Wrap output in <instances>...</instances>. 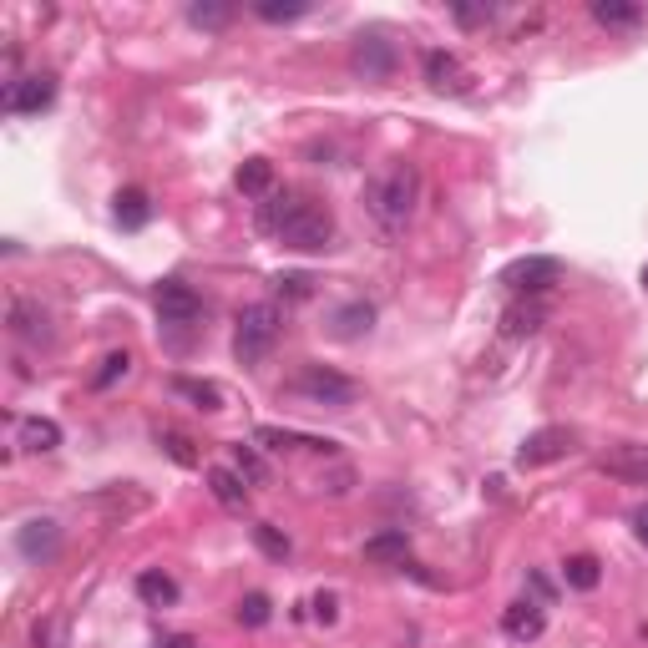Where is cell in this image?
Wrapping results in <instances>:
<instances>
[{
	"label": "cell",
	"mask_w": 648,
	"mask_h": 648,
	"mask_svg": "<svg viewBox=\"0 0 648 648\" xmlns=\"http://www.w3.org/2000/svg\"><path fill=\"white\" fill-rule=\"evenodd\" d=\"M259 228L274 233L284 249L294 254H314V249H330L335 238V218L324 203L304 198V193H274L259 203Z\"/></svg>",
	"instance_id": "6da1fadb"
},
{
	"label": "cell",
	"mask_w": 648,
	"mask_h": 648,
	"mask_svg": "<svg viewBox=\"0 0 648 648\" xmlns=\"http://www.w3.org/2000/svg\"><path fill=\"white\" fill-rule=\"evenodd\" d=\"M416 203H421V168H416V162H390V168L365 188V213H370L375 228L390 233V238H395L405 223H411Z\"/></svg>",
	"instance_id": "7a4b0ae2"
},
{
	"label": "cell",
	"mask_w": 648,
	"mask_h": 648,
	"mask_svg": "<svg viewBox=\"0 0 648 648\" xmlns=\"http://www.w3.org/2000/svg\"><path fill=\"white\" fill-rule=\"evenodd\" d=\"M279 335H284L279 304H243L238 319H233V355H238V365H264L274 355Z\"/></svg>",
	"instance_id": "3957f363"
},
{
	"label": "cell",
	"mask_w": 648,
	"mask_h": 648,
	"mask_svg": "<svg viewBox=\"0 0 648 648\" xmlns=\"http://www.w3.org/2000/svg\"><path fill=\"white\" fill-rule=\"evenodd\" d=\"M289 390H294L299 400H309V405H330V411H345V405H355V395H360V385H355L350 375L330 370V365H304V370L289 380Z\"/></svg>",
	"instance_id": "277c9868"
},
{
	"label": "cell",
	"mask_w": 648,
	"mask_h": 648,
	"mask_svg": "<svg viewBox=\"0 0 648 648\" xmlns=\"http://www.w3.org/2000/svg\"><path fill=\"white\" fill-rule=\"evenodd\" d=\"M56 102V76L51 71H31V76H11L6 81V112L11 117H36Z\"/></svg>",
	"instance_id": "5b68a950"
},
{
	"label": "cell",
	"mask_w": 648,
	"mask_h": 648,
	"mask_svg": "<svg viewBox=\"0 0 648 648\" xmlns=\"http://www.w3.org/2000/svg\"><path fill=\"white\" fill-rule=\"evenodd\" d=\"M350 66H355V76H365V81H390L395 66H400V51H395V41H385V36H360L355 51H350Z\"/></svg>",
	"instance_id": "8992f818"
},
{
	"label": "cell",
	"mask_w": 648,
	"mask_h": 648,
	"mask_svg": "<svg viewBox=\"0 0 648 648\" xmlns=\"http://www.w3.org/2000/svg\"><path fill=\"white\" fill-rule=\"evenodd\" d=\"M598 471H608V476H618V481H628V486H648V446L618 441V446H608V451L598 456Z\"/></svg>",
	"instance_id": "52a82bcc"
},
{
	"label": "cell",
	"mask_w": 648,
	"mask_h": 648,
	"mask_svg": "<svg viewBox=\"0 0 648 648\" xmlns=\"http://www.w3.org/2000/svg\"><path fill=\"white\" fill-rule=\"evenodd\" d=\"M573 431H562V426H542V431H532L527 441H522V451H517V466H547V461H562L567 451H573Z\"/></svg>",
	"instance_id": "ba28073f"
},
{
	"label": "cell",
	"mask_w": 648,
	"mask_h": 648,
	"mask_svg": "<svg viewBox=\"0 0 648 648\" xmlns=\"http://www.w3.org/2000/svg\"><path fill=\"white\" fill-rule=\"evenodd\" d=\"M502 284L512 289V294H547L552 284H557V259H517V264H507L502 269Z\"/></svg>",
	"instance_id": "9c48e42d"
},
{
	"label": "cell",
	"mask_w": 648,
	"mask_h": 648,
	"mask_svg": "<svg viewBox=\"0 0 648 648\" xmlns=\"http://www.w3.org/2000/svg\"><path fill=\"white\" fill-rule=\"evenodd\" d=\"M157 314H162V324H198L203 299L183 279H168V284H157Z\"/></svg>",
	"instance_id": "30bf717a"
},
{
	"label": "cell",
	"mask_w": 648,
	"mask_h": 648,
	"mask_svg": "<svg viewBox=\"0 0 648 648\" xmlns=\"http://www.w3.org/2000/svg\"><path fill=\"white\" fill-rule=\"evenodd\" d=\"M547 324V299L537 294H522V299H512L507 309H502V340H527V335H537Z\"/></svg>",
	"instance_id": "8fae6325"
},
{
	"label": "cell",
	"mask_w": 648,
	"mask_h": 648,
	"mask_svg": "<svg viewBox=\"0 0 648 648\" xmlns=\"http://www.w3.org/2000/svg\"><path fill=\"white\" fill-rule=\"evenodd\" d=\"M426 81L436 92H451V97H461L466 87H471V71L461 66V56H451V51H426Z\"/></svg>",
	"instance_id": "7c38bea8"
},
{
	"label": "cell",
	"mask_w": 648,
	"mask_h": 648,
	"mask_svg": "<svg viewBox=\"0 0 648 648\" xmlns=\"http://www.w3.org/2000/svg\"><path fill=\"white\" fill-rule=\"evenodd\" d=\"M6 324H11V335H16V340H26V345H46V340H51V319H46L31 299H11Z\"/></svg>",
	"instance_id": "4fadbf2b"
},
{
	"label": "cell",
	"mask_w": 648,
	"mask_h": 648,
	"mask_svg": "<svg viewBox=\"0 0 648 648\" xmlns=\"http://www.w3.org/2000/svg\"><path fill=\"white\" fill-rule=\"evenodd\" d=\"M502 628H507V638H512V643H532V638H542L547 613H542V603L522 598V603H512V608L502 613Z\"/></svg>",
	"instance_id": "5bb4252c"
},
{
	"label": "cell",
	"mask_w": 648,
	"mask_h": 648,
	"mask_svg": "<svg viewBox=\"0 0 648 648\" xmlns=\"http://www.w3.org/2000/svg\"><path fill=\"white\" fill-rule=\"evenodd\" d=\"M370 324H375V304L350 299V304H340V309L330 314V335H335V340H360V335H370Z\"/></svg>",
	"instance_id": "9a60e30c"
},
{
	"label": "cell",
	"mask_w": 648,
	"mask_h": 648,
	"mask_svg": "<svg viewBox=\"0 0 648 648\" xmlns=\"http://www.w3.org/2000/svg\"><path fill=\"white\" fill-rule=\"evenodd\" d=\"M16 542H21V552H26L31 562H51L56 547H61V532H56V522L36 517V522H26V527L16 532Z\"/></svg>",
	"instance_id": "2e32d148"
},
{
	"label": "cell",
	"mask_w": 648,
	"mask_h": 648,
	"mask_svg": "<svg viewBox=\"0 0 648 648\" xmlns=\"http://www.w3.org/2000/svg\"><path fill=\"white\" fill-rule=\"evenodd\" d=\"M405 557H411V537H405L400 527L375 532V537L365 542V562H380V567H405Z\"/></svg>",
	"instance_id": "e0dca14e"
},
{
	"label": "cell",
	"mask_w": 648,
	"mask_h": 648,
	"mask_svg": "<svg viewBox=\"0 0 648 648\" xmlns=\"http://www.w3.org/2000/svg\"><path fill=\"white\" fill-rule=\"evenodd\" d=\"M16 446H21V451L46 456V451H56V446H61V426H56V421H46V416H26V421L16 426Z\"/></svg>",
	"instance_id": "ac0fdd59"
},
{
	"label": "cell",
	"mask_w": 648,
	"mask_h": 648,
	"mask_svg": "<svg viewBox=\"0 0 648 648\" xmlns=\"http://www.w3.org/2000/svg\"><path fill=\"white\" fill-rule=\"evenodd\" d=\"M593 21L608 31H633L643 26V6H633V0H593Z\"/></svg>",
	"instance_id": "d6986e66"
},
{
	"label": "cell",
	"mask_w": 648,
	"mask_h": 648,
	"mask_svg": "<svg viewBox=\"0 0 648 648\" xmlns=\"http://www.w3.org/2000/svg\"><path fill=\"white\" fill-rule=\"evenodd\" d=\"M238 193H249V198H269V188H274V162L269 157H249L238 168Z\"/></svg>",
	"instance_id": "ffe728a7"
},
{
	"label": "cell",
	"mask_w": 648,
	"mask_h": 648,
	"mask_svg": "<svg viewBox=\"0 0 648 648\" xmlns=\"http://www.w3.org/2000/svg\"><path fill=\"white\" fill-rule=\"evenodd\" d=\"M137 598L152 603V608H173L178 603V583L168 573H157V567H147V573L137 578Z\"/></svg>",
	"instance_id": "44dd1931"
},
{
	"label": "cell",
	"mask_w": 648,
	"mask_h": 648,
	"mask_svg": "<svg viewBox=\"0 0 648 648\" xmlns=\"http://www.w3.org/2000/svg\"><path fill=\"white\" fill-rule=\"evenodd\" d=\"M562 578H567V588H578V593H593V588L603 583V562H598V557H588V552H578V557H567Z\"/></svg>",
	"instance_id": "7402d4cb"
},
{
	"label": "cell",
	"mask_w": 648,
	"mask_h": 648,
	"mask_svg": "<svg viewBox=\"0 0 648 648\" xmlns=\"http://www.w3.org/2000/svg\"><path fill=\"white\" fill-rule=\"evenodd\" d=\"M208 486H213V497H218L223 507H243V497H249V486H243V476H238L233 466H213V471H208Z\"/></svg>",
	"instance_id": "603a6c76"
},
{
	"label": "cell",
	"mask_w": 648,
	"mask_h": 648,
	"mask_svg": "<svg viewBox=\"0 0 648 648\" xmlns=\"http://www.w3.org/2000/svg\"><path fill=\"white\" fill-rule=\"evenodd\" d=\"M259 446L269 451H284V446H309V451H335V441H314V436H299V431H279V426H259L254 431Z\"/></svg>",
	"instance_id": "cb8c5ba5"
},
{
	"label": "cell",
	"mask_w": 648,
	"mask_h": 648,
	"mask_svg": "<svg viewBox=\"0 0 648 648\" xmlns=\"http://www.w3.org/2000/svg\"><path fill=\"white\" fill-rule=\"evenodd\" d=\"M147 218H152L147 193H142V188H122V193H117V223H122V228H142Z\"/></svg>",
	"instance_id": "d4e9b609"
},
{
	"label": "cell",
	"mask_w": 648,
	"mask_h": 648,
	"mask_svg": "<svg viewBox=\"0 0 648 648\" xmlns=\"http://www.w3.org/2000/svg\"><path fill=\"white\" fill-rule=\"evenodd\" d=\"M178 395L193 400L198 411H223V390H218L213 380H188V375H183V380H178Z\"/></svg>",
	"instance_id": "484cf974"
},
{
	"label": "cell",
	"mask_w": 648,
	"mask_h": 648,
	"mask_svg": "<svg viewBox=\"0 0 648 648\" xmlns=\"http://www.w3.org/2000/svg\"><path fill=\"white\" fill-rule=\"evenodd\" d=\"M233 471H238L243 481H249V486H264V481H269V466H264V456H259L254 446H243V441L233 446Z\"/></svg>",
	"instance_id": "4316f807"
},
{
	"label": "cell",
	"mask_w": 648,
	"mask_h": 648,
	"mask_svg": "<svg viewBox=\"0 0 648 648\" xmlns=\"http://www.w3.org/2000/svg\"><path fill=\"white\" fill-rule=\"evenodd\" d=\"M254 16H259V21H269V26H289V21L309 16V6H304V0H284V6H279V0H259Z\"/></svg>",
	"instance_id": "83f0119b"
},
{
	"label": "cell",
	"mask_w": 648,
	"mask_h": 648,
	"mask_svg": "<svg viewBox=\"0 0 648 648\" xmlns=\"http://www.w3.org/2000/svg\"><path fill=\"white\" fill-rule=\"evenodd\" d=\"M238 623H249V628H264L269 623V598L264 593H249L238 603Z\"/></svg>",
	"instance_id": "f1b7e54d"
},
{
	"label": "cell",
	"mask_w": 648,
	"mask_h": 648,
	"mask_svg": "<svg viewBox=\"0 0 648 648\" xmlns=\"http://www.w3.org/2000/svg\"><path fill=\"white\" fill-rule=\"evenodd\" d=\"M188 21H193V26L218 31V26H228V21H233V6H188Z\"/></svg>",
	"instance_id": "f546056e"
},
{
	"label": "cell",
	"mask_w": 648,
	"mask_h": 648,
	"mask_svg": "<svg viewBox=\"0 0 648 648\" xmlns=\"http://www.w3.org/2000/svg\"><path fill=\"white\" fill-rule=\"evenodd\" d=\"M254 542H259L269 557H279V562L289 557V537H284V532H274L269 522H259V527H254Z\"/></svg>",
	"instance_id": "4dcf8cb0"
},
{
	"label": "cell",
	"mask_w": 648,
	"mask_h": 648,
	"mask_svg": "<svg viewBox=\"0 0 648 648\" xmlns=\"http://www.w3.org/2000/svg\"><path fill=\"white\" fill-rule=\"evenodd\" d=\"M127 370H132V355H127V350H112V355L102 360V370H97V385L107 390V385H112L117 375H127Z\"/></svg>",
	"instance_id": "1f68e13d"
},
{
	"label": "cell",
	"mask_w": 648,
	"mask_h": 648,
	"mask_svg": "<svg viewBox=\"0 0 648 648\" xmlns=\"http://www.w3.org/2000/svg\"><path fill=\"white\" fill-rule=\"evenodd\" d=\"M279 294H284V299H309V294H314V279H309V274H279Z\"/></svg>",
	"instance_id": "d6a6232c"
},
{
	"label": "cell",
	"mask_w": 648,
	"mask_h": 648,
	"mask_svg": "<svg viewBox=\"0 0 648 648\" xmlns=\"http://www.w3.org/2000/svg\"><path fill=\"white\" fill-rule=\"evenodd\" d=\"M456 21H461V26H492V21H497V6H456Z\"/></svg>",
	"instance_id": "836d02e7"
},
{
	"label": "cell",
	"mask_w": 648,
	"mask_h": 648,
	"mask_svg": "<svg viewBox=\"0 0 648 648\" xmlns=\"http://www.w3.org/2000/svg\"><path fill=\"white\" fill-rule=\"evenodd\" d=\"M162 446H168V451H173V461H178V466H198V456L188 451V441H183L178 431H162Z\"/></svg>",
	"instance_id": "e575fe53"
},
{
	"label": "cell",
	"mask_w": 648,
	"mask_h": 648,
	"mask_svg": "<svg viewBox=\"0 0 648 648\" xmlns=\"http://www.w3.org/2000/svg\"><path fill=\"white\" fill-rule=\"evenodd\" d=\"M314 618H319L324 628L340 623V598H335V593H319V598H314Z\"/></svg>",
	"instance_id": "d590c367"
},
{
	"label": "cell",
	"mask_w": 648,
	"mask_h": 648,
	"mask_svg": "<svg viewBox=\"0 0 648 648\" xmlns=\"http://www.w3.org/2000/svg\"><path fill=\"white\" fill-rule=\"evenodd\" d=\"M628 522H633V537H638V542H643V547H648V502H638V507H633V517H628Z\"/></svg>",
	"instance_id": "8d00e7d4"
},
{
	"label": "cell",
	"mask_w": 648,
	"mask_h": 648,
	"mask_svg": "<svg viewBox=\"0 0 648 648\" xmlns=\"http://www.w3.org/2000/svg\"><path fill=\"white\" fill-rule=\"evenodd\" d=\"M162 648H203V643H193V638H168Z\"/></svg>",
	"instance_id": "74e56055"
},
{
	"label": "cell",
	"mask_w": 648,
	"mask_h": 648,
	"mask_svg": "<svg viewBox=\"0 0 648 648\" xmlns=\"http://www.w3.org/2000/svg\"><path fill=\"white\" fill-rule=\"evenodd\" d=\"M643 289H648V264H643Z\"/></svg>",
	"instance_id": "f35d334b"
}]
</instances>
